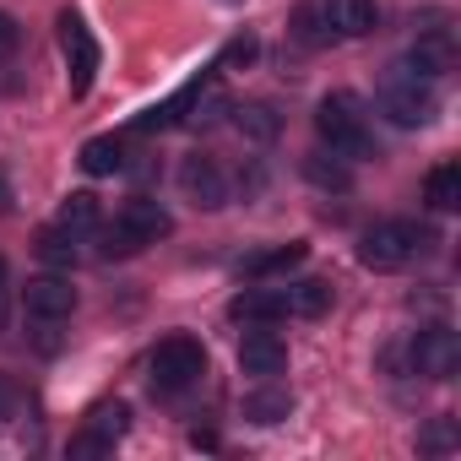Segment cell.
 Wrapping results in <instances>:
<instances>
[{"mask_svg": "<svg viewBox=\"0 0 461 461\" xmlns=\"http://www.w3.org/2000/svg\"><path fill=\"white\" fill-rule=\"evenodd\" d=\"M0 283H6V261H0Z\"/></svg>", "mask_w": 461, "mask_h": 461, "instance_id": "29", "label": "cell"}, {"mask_svg": "<svg viewBox=\"0 0 461 461\" xmlns=\"http://www.w3.org/2000/svg\"><path fill=\"white\" fill-rule=\"evenodd\" d=\"M60 228H71V234H87V228H98V195L77 190L60 201Z\"/></svg>", "mask_w": 461, "mask_h": 461, "instance_id": "21", "label": "cell"}, {"mask_svg": "<svg viewBox=\"0 0 461 461\" xmlns=\"http://www.w3.org/2000/svg\"><path fill=\"white\" fill-rule=\"evenodd\" d=\"M82 168H87L93 179L120 174V168H125V141H120V136H93V141H82Z\"/></svg>", "mask_w": 461, "mask_h": 461, "instance_id": "14", "label": "cell"}, {"mask_svg": "<svg viewBox=\"0 0 461 461\" xmlns=\"http://www.w3.org/2000/svg\"><path fill=\"white\" fill-rule=\"evenodd\" d=\"M234 125H240L245 136H256V141H272V136H277V114H272L267 104H250V109H234Z\"/></svg>", "mask_w": 461, "mask_h": 461, "instance_id": "22", "label": "cell"}, {"mask_svg": "<svg viewBox=\"0 0 461 461\" xmlns=\"http://www.w3.org/2000/svg\"><path fill=\"white\" fill-rule=\"evenodd\" d=\"M418 445H423V450H450V445H456V429H450V418H439V423H434V429H429Z\"/></svg>", "mask_w": 461, "mask_h": 461, "instance_id": "24", "label": "cell"}, {"mask_svg": "<svg viewBox=\"0 0 461 461\" xmlns=\"http://www.w3.org/2000/svg\"><path fill=\"white\" fill-rule=\"evenodd\" d=\"M17 407H23V391H17V380H12V375H0V423H6Z\"/></svg>", "mask_w": 461, "mask_h": 461, "instance_id": "25", "label": "cell"}, {"mask_svg": "<svg viewBox=\"0 0 461 461\" xmlns=\"http://www.w3.org/2000/svg\"><path fill=\"white\" fill-rule=\"evenodd\" d=\"M304 256H310V245H299V240H294V245H277V250H261V256H250L240 272H245V277H277V272H294Z\"/></svg>", "mask_w": 461, "mask_h": 461, "instance_id": "17", "label": "cell"}, {"mask_svg": "<svg viewBox=\"0 0 461 461\" xmlns=\"http://www.w3.org/2000/svg\"><path fill=\"white\" fill-rule=\"evenodd\" d=\"M228 315L245 321V326H272V321L288 315V304H283V288H245L234 304H228Z\"/></svg>", "mask_w": 461, "mask_h": 461, "instance_id": "13", "label": "cell"}, {"mask_svg": "<svg viewBox=\"0 0 461 461\" xmlns=\"http://www.w3.org/2000/svg\"><path fill=\"white\" fill-rule=\"evenodd\" d=\"M283 304H288V315H304V321H315V315H326V310H331V283H321V277H304V283L283 288Z\"/></svg>", "mask_w": 461, "mask_h": 461, "instance_id": "15", "label": "cell"}, {"mask_svg": "<svg viewBox=\"0 0 461 461\" xmlns=\"http://www.w3.org/2000/svg\"><path fill=\"white\" fill-rule=\"evenodd\" d=\"M315 23H321V6H299V17H294V33H299L304 44H321L326 33H321Z\"/></svg>", "mask_w": 461, "mask_h": 461, "instance_id": "23", "label": "cell"}, {"mask_svg": "<svg viewBox=\"0 0 461 461\" xmlns=\"http://www.w3.org/2000/svg\"><path fill=\"white\" fill-rule=\"evenodd\" d=\"M315 131H321V141H326L337 158H369V152H375V136H369V125H364L353 93H331V98H321V109H315Z\"/></svg>", "mask_w": 461, "mask_h": 461, "instance_id": "2", "label": "cell"}, {"mask_svg": "<svg viewBox=\"0 0 461 461\" xmlns=\"http://www.w3.org/2000/svg\"><path fill=\"white\" fill-rule=\"evenodd\" d=\"M12 206V185H6V174H0V212Z\"/></svg>", "mask_w": 461, "mask_h": 461, "instance_id": "28", "label": "cell"}, {"mask_svg": "<svg viewBox=\"0 0 461 461\" xmlns=\"http://www.w3.org/2000/svg\"><path fill=\"white\" fill-rule=\"evenodd\" d=\"M240 369L256 375V380H277V375L288 369V348H283V337H272V331H250V337L240 342Z\"/></svg>", "mask_w": 461, "mask_h": 461, "instance_id": "11", "label": "cell"}, {"mask_svg": "<svg viewBox=\"0 0 461 461\" xmlns=\"http://www.w3.org/2000/svg\"><path fill=\"white\" fill-rule=\"evenodd\" d=\"M17 39H23V33H17V23H12L6 12H0V60H6V55L17 50Z\"/></svg>", "mask_w": 461, "mask_h": 461, "instance_id": "27", "label": "cell"}, {"mask_svg": "<svg viewBox=\"0 0 461 461\" xmlns=\"http://www.w3.org/2000/svg\"><path fill=\"white\" fill-rule=\"evenodd\" d=\"M304 174H310V185H321V190H353V168L337 163V152H331V158H326V152H310V158H304Z\"/></svg>", "mask_w": 461, "mask_h": 461, "instance_id": "20", "label": "cell"}, {"mask_svg": "<svg viewBox=\"0 0 461 461\" xmlns=\"http://www.w3.org/2000/svg\"><path fill=\"white\" fill-rule=\"evenodd\" d=\"M321 17H326L331 33H342V39H364V33H375V0H326Z\"/></svg>", "mask_w": 461, "mask_h": 461, "instance_id": "12", "label": "cell"}, {"mask_svg": "<svg viewBox=\"0 0 461 461\" xmlns=\"http://www.w3.org/2000/svg\"><path fill=\"white\" fill-rule=\"evenodd\" d=\"M23 310H28L33 321H66V315L77 310V288H71V277H60V272L33 277V283L23 288Z\"/></svg>", "mask_w": 461, "mask_h": 461, "instance_id": "9", "label": "cell"}, {"mask_svg": "<svg viewBox=\"0 0 461 461\" xmlns=\"http://www.w3.org/2000/svg\"><path fill=\"white\" fill-rule=\"evenodd\" d=\"M423 201H429L434 212H450V206H461V168H456V163H439V168H429V179H423Z\"/></svg>", "mask_w": 461, "mask_h": 461, "instance_id": "16", "label": "cell"}, {"mask_svg": "<svg viewBox=\"0 0 461 461\" xmlns=\"http://www.w3.org/2000/svg\"><path fill=\"white\" fill-rule=\"evenodd\" d=\"M201 375H206V348H201L195 337L174 331V337H163V342L152 348V391H158V396L190 391Z\"/></svg>", "mask_w": 461, "mask_h": 461, "instance_id": "4", "label": "cell"}, {"mask_svg": "<svg viewBox=\"0 0 461 461\" xmlns=\"http://www.w3.org/2000/svg\"><path fill=\"white\" fill-rule=\"evenodd\" d=\"M380 114L391 125H402V131H418V125H429L439 114V98H434V87L423 77H412L407 66H396L385 77V87H380Z\"/></svg>", "mask_w": 461, "mask_h": 461, "instance_id": "3", "label": "cell"}, {"mask_svg": "<svg viewBox=\"0 0 461 461\" xmlns=\"http://www.w3.org/2000/svg\"><path fill=\"white\" fill-rule=\"evenodd\" d=\"M456 364H461V348H456V331H450V326L418 331V342H412V375H423V380H450Z\"/></svg>", "mask_w": 461, "mask_h": 461, "instance_id": "7", "label": "cell"}, {"mask_svg": "<svg viewBox=\"0 0 461 461\" xmlns=\"http://www.w3.org/2000/svg\"><path fill=\"white\" fill-rule=\"evenodd\" d=\"M168 234H174L168 206L136 195V201L120 206L114 228H104V256H109V261H114V256H136V250H147V245H158V240H168Z\"/></svg>", "mask_w": 461, "mask_h": 461, "instance_id": "1", "label": "cell"}, {"mask_svg": "<svg viewBox=\"0 0 461 461\" xmlns=\"http://www.w3.org/2000/svg\"><path fill=\"white\" fill-rule=\"evenodd\" d=\"M125 429H131V407H125V402H98V407L87 412V429L71 439V456H77V461L109 456L114 439H125Z\"/></svg>", "mask_w": 461, "mask_h": 461, "instance_id": "6", "label": "cell"}, {"mask_svg": "<svg viewBox=\"0 0 461 461\" xmlns=\"http://www.w3.org/2000/svg\"><path fill=\"white\" fill-rule=\"evenodd\" d=\"M288 412H294V396L277 391V385H261V391H250V402H245V418H250V423H283Z\"/></svg>", "mask_w": 461, "mask_h": 461, "instance_id": "19", "label": "cell"}, {"mask_svg": "<svg viewBox=\"0 0 461 461\" xmlns=\"http://www.w3.org/2000/svg\"><path fill=\"white\" fill-rule=\"evenodd\" d=\"M418 228L412 222H375L369 234H364V245H358V261L369 267V272H402L412 256H418Z\"/></svg>", "mask_w": 461, "mask_h": 461, "instance_id": "5", "label": "cell"}, {"mask_svg": "<svg viewBox=\"0 0 461 461\" xmlns=\"http://www.w3.org/2000/svg\"><path fill=\"white\" fill-rule=\"evenodd\" d=\"M60 50H66V60H71V93L77 98H87V87H93V77H98V44H93V33L82 28V17H60Z\"/></svg>", "mask_w": 461, "mask_h": 461, "instance_id": "8", "label": "cell"}, {"mask_svg": "<svg viewBox=\"0 0 461 461\" xmlns=\"http://www.w3.org/2000/svg\"><path fill=\"white\" fill-rule=\"evenodd\" d=\"M179 190H185L195 206H206V212L228 206V179H222V168H217L212 158H201V152L179 163Z\"/></svg>", "mask_w": 461, "mask_h": 461, "instance_id": "10", "label": "cell"}, {"mask_svg": "<svg viewBox=\"0 0 461 461\" xmlns=\"http://www.w3.org/2000/svg\"><path fill=\"white\" fill-rule=\"evenodd\" d=\"M250 60H256V39H234L222 50V66H250Z\"/></svg>", "mask_w": 461, "mask_h": 461, "instance_id": "26", "label": "cell"}, {"mask_svg": "<svg viewBox=\"0 0 461 461\" xmlns=\"http://www.w3.org/2000/svg\"><path fill=\"white\" fill-rule=\"evenodd\" d=\"M33 250H39V261H44V267H60V272H71V267H77V256H82V250H77V234H71V228H60V222H55V228H44Z\"/></svg>", "mask_w": 461, "mask_h": 461, "instance_id": "18", "label": "cell"}]
</instances>
